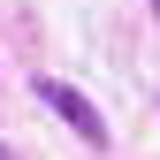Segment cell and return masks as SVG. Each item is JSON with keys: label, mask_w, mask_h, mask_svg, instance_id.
I'll list each match as a JSON object with an SVG mask.
<instances>
[{"label": "cell", "mask_w": 160, "mask_h": 160, "mask_svg": "<svg viewBox=\"0 0 160 160\" xmlns=\"http://www.w3.org/2000/svg\"><path fill=\"white\" fill-rule=\"evenodd\" d=\"M31 92H38V107H46V114H61V122H69L76 137H84L92 152H107V114H99L92 99L76 92V84H61V76H38Z\"/></svg>", "instance_id": "1"}, {"label": "cell", "mask_w": 160, "mask_h": 160, "mask_svg": "<svg viewBox=\"0 0 160 160\" xmlns=\"http://www.w3.org/2000/svg\"><path fill=\"white\" fill-rule=\"evenodd\" d=\"M152 15H160V0H152Z\"/></svg>", "instance_id": "2"}]
</instances>
